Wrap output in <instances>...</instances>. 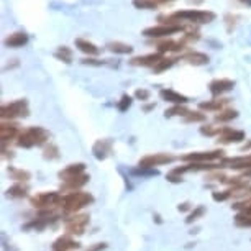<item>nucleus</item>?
<instances>
[{"instance_id":"2f4dec72","label":"nucleus","mask_w":251,"mask_h":251,"mask_svg":"<svg viewBox=\"0 0 251 251\" xmlns=\"http://www.w3.org/2000/svg\"><path fill=\"white\" fill-rule=\"evenodd\" d=\"M225 126H214V125H203L201 126V133L205 136H220L224 133Z\"/></svg>"},{"instance_id":"a19ab883","label":"nucleus","mask_w":251,"mask_h":251,"mask_svg":"<svg viewBox=\"0 0 251 251\" xmlns=\"http://www.w3.org/2000/svg\"><path fill=\"white\" fill-rule=\"evenodd\" d=\"M150 96L151 94H150V91H146V89H136V92H135V97L141 102L150 100Z\"/></svg>"},{"instance_id":"c9c22d12","label":"nucleus","mask_w":251,"mask_h":251,"mask_svg":"<svg viewBox=\"0 0 251 251\" xmlns=\"http://www.w3.org/2000/svg\"><path fill=\"white\" fill-rule=\"evenodd\" d=\"M133 5L141 10H153L158 7V2L156 0H133Z\"/></svg>"},{"instance_id":"f257e3e1","label":"nucleus","mask_w":251,"mask_h":251,"mask_svg":"<svg viewBox=\"0 0 251 251\" xmlns=\"http://www.w3.org/2000/svg\"><path fill=\"white\" fill-rule=\"evenodd\" d=\"M50 133L48 130L41 128V126H30V128L23 130L20 136L17 138V145L20 148H35V146H43L48 143Z\"/></svg>"},{"instance_id":"dca6fc26","label":"nucleus","mask_w":251,"mask_h":251,"mask_svg":"<svg viewBox=\"0 0 251 251\" xmlns=\"http://www.w3.org/2000/svg\"><path fill=\"white\" fill-rule=\"evenodd\" d=\"M245 131L241 130H231V128H226L224 130V133L219 136V143L222 145H231V143H241L245 141Z\"/></svg>"},{"instance_id":"4c0bfd02","label":"nucleus","mask_w":251,"mask_h":251,"mask_svg":"<svg viewBox=\"0 0 251 251\" xmlns=\"http://www.w3.org/2000/svg\"><path fill=\"white\" fill-rule=\"evenodd\" d=\"M235 225L236 226H246V228H248V226H251V215H245V214H238L235 217Z\"/></svg>"},{"instance_id":"a211bd4d","label":"nucleus","mask_w":251,"mask_h":251,"mask_svg":"<svg viewBox=\"0 0 251 251\" xmlns=\"http://www.w3.org/2000/svg\"><path fill=\"white\" fill-rule=\"evenodd\" d=\"M89 177L87 174H82V176H79V177H75V179H71V181L68 182H63V186H61V192H79V189L80 187H84L86 184L89 182Z\"/></svg>"},{"instance_id":"7ed1b4c3","label":"nucleus","mask_w":251,"mask_h":251,"mask_svg":"<svg viewBox=\"0 0 251 251\" xmlns=\"http://www.w3.org/2000/svg\"><path fill=\"white\" fill-rule=\"evenodd\" d=\"M61 201H63V196L59 192H40L30 197V203L38 210L61 207Z\"/></svg>"},{"instance_id":"5701e85b","label":"nucleus","mask_w":251,"mask_h":251,"mask_svg":"<svg viewBox=\"0 0 251 251\" xmlns=\"http://www.w3.org/2000/svg\"><path fill=\"white\" fill-rule=\"evenodd\" d=\"M26 43H28V35L25 31L12 33L5 40V46H8V48H22V46H25Z\"/></svg>"},{"instance_id":"58836bf2","label":"nucleus","mask_w":251,"mask_h":251,"mask_svg":"<svg viewBox=\"0 0 251 251\" xmlns=\"http://www.w3.org/2000/svg\"><path fill=\"white\" fill-rule=\"evenodd\" d=\"M130 105H131V97L130 96H122V99H120V102L117 103V107H118V110L120 112H126L130 108Z\"/></svg>"},{"instance_id":"a878e982","label":"nucleus","mask_w":251,"mask_h":251,"mask_svg":"<svg viewBox=\"0 0 251 251\" xmlns=\"http://www.w3.org/2000/svg\"><path fill=\"white\" fill-rule=\"evenodd\" d=\"M107 50L115 54H130L131 51H133V48H131L130 45L122 43V41H112V43L107 45Z\"/></svg>"},{"instance_id":"4be33fe9","label":"nucleus","mask_w":251,"mask_h":251,"mask_svg":"<svg viewBox=\"0 0 251 251\" xmlns=\"http://www.w3.org/2000/svg\"><path fill=\"white\" fill-rule=\"evenodd\" d=\"M228 102H230V99H215V100L201 102L199 103V108L205 112H220V110H224Z\"/></svg>"},{"instance_id":"49530a36","label":"nucleus","mask_w":251,"mask_h":251,"mask_svg":"<svg viewBox=\"0 0 251 251\" xmlns=\"http://www.w3.org/2000/svg\"><path fill=\"white\" fill-rule=\"evenodd\" d=\"M156 105H154V103H150V105H146L145 108H143V110L145 112H150V110H153V108H154Z\"/></svg>"},{"instance_id":"c03bdc74","label":"nucleus","mask_w":251,"mask_h":251,"mask_svg":"<svg viewBox=\"0 0 251 251\" xmlns=\"http://www.w3.org/2000/svg\"><path fill=\"white\" fill-rule=\"evenodd\" d=\"M187 210H192V205L189 202H182L179 203V212H187Z\"/></svg>"},{"instance_id":"2eb2a0df","label":"nucleus","mask_w":251,"mask_h":251,"mask_svg":"<svg viewBox=\"0 0 251 251\" xmlns=\"http://www.w3.org/2000/svg\"><path fill=\"white\" fill-rule=\"evenodd\" d=\"M164 56L161 53H151V54H145V56H136V58H131L128 63L130 66H143V68H154L156 64L163 59Z\"/></svg>"},{"instance_id":"412c9836","label":"nucleus","mask_w":251,"mask_h":251,"mask_svg":"<svg viewBox=\"0 0 251 251\" xmlns=\"http://www.w3.org/2000/svg\"><path fill=\"white\" fill-rule=\"evenodd\" d=\"M182 59L192 66H205L210 61V58L205 53H199V51H189V53L182 56Z\"/></svg>"},{"instance_id":"423d86ee","label":"nucleus","mask_w":251,"mask_h":251,"mask_svg":"<svg viewBox=\"0 0 251 251\" xmlns=\"http://www.w3.org/2000/svg\"><path fill=\"white\" fill-rule=\"evenodd\" d=\"M176 161V156L168 154V153H154V154H148L143 156L138 161V168L141 169H154L158 166H164V164H171Z\"/></svg>"},{"instance_id":"1a4fd4ad","label":"nucleus","mask_w":251,"mask_h":251,"mask_svg":"<svg viewBox=\"0 0 251 251\" xmlns=\"http://www.w3.org/2000/svg\"><path fill=\"white\" fill-rule=\"evenodd\" d=\"M220 166L222 168L235 169V171H248V169H251V154L236 156V158H224Z\"/></svg>"},{"instance_id":"f03ea898","label":"nucleus","mask_w":251,"mask_h":251,"mask_svg":"<svg viewBox=\"0 0 251 251\" xmlns=\"http://www.w3.org/2000/svg\"><path fill=\"white\" fill-rule=\"evenodd\" d=\"M94 202V196L89 192H71L63 196L61 201V208H63L64 214H77L80 208L91 205Z\"/></svg>"},{"instance_id":"a18cd8bd","label":"nucleus","mask_w":251,"mask_h":251,"mask_svg":"<svg viewBox=\"0 0 251 251\" xmlns=\"http://www.w3.org/2000/svg\"><path fill=\"white\" fill-rule=\"evenodd\" d=\"M251 150V141H248L246 145H243V148H241V151H250Z\"/></svg>"},{"instance_id":"ddd939ff","label":"nucleus","mask_w":251,"mask_h":251,"mask_svg":"<svg viewBox=\"0 0 251 251\" xmlns=\"http://www.w3.org/2000/svg\"><path fill=\"white\" fill-rule=\"evenodd\" d=\"M235 87V82L230 79H217V80H212L210 86H208V91L214 97H219V96H224V94L233 91Z\"/></svg>"},{"instance_id":"9b49d317","label":"nucleus","mask_w":251,"mask_h":251,"mask_svg":"<svg viewBox=\"0 0 251 251\" xmlns=\"http://www.w3.org/2000/svg\"><path fill=\"white\" fill-rule=\"evenodd\" d=\"M82 174H86V164L84 163H74V164H69L66 166L64 169H61L59 171V179L63 182H68L71 179H75L79 176H82Z\"/></svg>"},{"instance_id":"79ce46f5","label":"nucleus","mask_w":251,"mask_h":251,"mask_svg":"<svg viewBox=\"0 0 251 251\" xmlns=\"http://www.w3.org/2000/svg\"><path fill=\"white\" fill-rule=\"evenodd\" d=\"M107 248V243H96L94 246H91V248H87L86 251H102Z\"/></svg>"},{"instance_id":"72a5a7b5","label":"nucleus","mask_w":251,"mask_h":251,"mask_svg":"<svg viewBox=\"0 0 251 251\" xmlns=\"http://www.w3.org/2000/svg\"><path fill=\"white\" fill-rule=\"evenodd\" d=\"M43 156H45V159H50V161L58 159L59 158V148L56 145H53V143L46 145V148L43 151Z\"/></svg>"},{"instance_id":"6ab92c4d","label":"nucleus","mask_w":251,"mask_h":251,"mask_svg":"<svg viewBox=\"0 0 251 251\" xmlns=\"http://www.w3.org/2000/svg\"><path fill=\"white\" fill-rule=\"evenodd\" d=\"M79 243L75 241L73 236L66 235V236H61L53 243V251H71V250H77L79 248Z\"/></svg>"},{"instance_id":"c85d7f7f","label":"nucleus","mask_w":251,"mask_h":251,"mask_svg":"<svg viewBox=\"0 0 251 251\" xmlns=\"http://www.w3.org/2000/svg\"><path fill=\"white\" fill-rule=\"evenodd\" d=\"M54 56L58 58L59 61H63V63L66 64H71L73 63V51H71L68 46H61V48H58V51L54 53Z\"/></svg>"},{"instance_id":"b1692460","label":"nucleus","mask_w":251,"mask_h":251,"mask_svg":"<svg viewBox=\"0 0 251 251\" xmlns=\"http://www.w3.org/2000/svg\"><path fill=\"white\" fill-rule=\"evenodd\" d=\"M8 174H10V177L17 182H28L31 179L30 171L22 169V168H15V166H8Z\"/></svg>"},{"instance_id":"4468645a","label":"nucleus","mask_w":251,"mask_h":251,"mask_svg":"<svg viewBox=\"0 0 251 251\" xmlns=\"http://www.w3.org/2000/svg\"><path fill=\"white\" fill-rule=\"evenodd\" d=\"M20 133L22 131L18 128V125L13 122H2V125H0V140H2V145L8 143L13 138H18Z\"/></svg>"},{"instance_id":"20e7f679","label":"nucleus","mask_w":251,"mask_h":251,"mask_svg":"<svg viewBox=\"0 0 251 251\" xmlns=\"http://www.w3.org/2000/svg\"><path fill=\"white\" fill-rule=\"evenodd\" d=\"M28 113H30V108H28V102L25 99L5 103V105H2V108H0L2 120H13V118L28 117Z\"/></svg>"},{"instance_id":"0eeeda50","label":"nucleus","mask_w":251,"mask_h":251,"mask_svg":"<svg viewBox=\"0 0 251 251\" xmlns=\"http://www.w3.org/2000/svg\"><path fill=\"white\" fill-rule=\"evenodd\" d=\"M66 231L69 236L73 235H82L86 231V226L89 225V215L87 214H75L64 219Z\"/></svg>"},{"instance_id":"9d476101","label":"nucleus","mask_w":251,"mask_h":251,"mask_svg":"<svg viewBox=\"0 0 251 251\" xmlns=\"http://www.w3.org/2000/svg\"><path fill=\"white\" fill-rule=\"evenodd\" d=\"M184 28L179 25V26H171V25H159V26H151V28H146L143 31V35L146 38H166L169 35H174V33H179L182 31Z\"/></svg>"},{"instance_id":"f704fd0d","label":"nucleus","mask_w":251,"mask_h":251,"mask_svg":"<svg viewBox=\"0 0 251 251\" xmlns=\"http://www.w3.org/2000/svg\"><path fill=\"white\" fill-rule=\"evenodd\" d=\"M174 63H176V59H173V58H163L158 64L154 66L153 71H154V73H163V71L173 68Z\"/></svg>"},{"instance_id":"f8f14e48","label":"nucleus","mask_w":251,"mask_h":251,"mask_svg":"<svg viewBox=\"0 0 251 251\" xmlns=\"http://www.w3.org/2000/svg\"><path fill=\"white\" fill-rule=\"evenodd\" d=\"M113 150V141L110 138H103V140H97L92 146V154L96 156L99 161L107 159L108 156L112 154Z\"/></svg>"},{"instance_id":"393cba45","label":"nucleus","mask_w":251,"mask_h":251,"mask_svg":"<svg viewBox=\"0 0 251 251\" xmlns=\"http://www.w3.org/2000/svg\"><path fill=\"white\" fill-rule=\"evenodd\" d=\"M75 46L79 48V51H82V53H86L89 56H97L100 53V50H99L96 45L87 40H84V38H77V40H75Z\"/></svg>"},{"instance_id":"473e14b6","label":"nucleus","mask_w":251,"mask_h":251,"mask_svg":"<svg viewBox=\"0 0 251 251\" xmlns=\"http://www.w3.org/2000/svg\"><path fill=\"white\" fill-rule=\"evenodd\" d=\"M205 120H207L205 113H202L201 110H197V112L191 110L186 117H184V122L186 123H201V122H205Z\"/></svg>"},{"instance_id":"ea45409f","label":"nucleus","mask_w":251,"mask_h":251,"mask_svg":"<svg viewBox=\"0 0 251 251\" xmlns=\"http://www.w3.org/2000/svg\"><path fill=\"white\" fill-rule=\"evenodd\" d=\"M212 197H214V201H217V202H225L231 197V189H226L224 192H214Z\"/></svg>"},{"instance_id":"cd10ccee","label":"nucleus","mask_w":251,"mask_h":251,"mask_svg":"<svg viewBox=\"0 0 251 251\" xmlns=\"http://www.w3.org/2000/svg\"><path fill=\"white\" fill-rule=\"evenodd\" d=\"M26 192H28V187L23 186V182H17L15 186H12L7 191V196L12 199H23L26 196Z\"/></svg>"},{"instance_id":"37998d69","label":"nucleus","mask_w":251,"mask_h":251,"mask_svg":"<svg viewBox=\"0 0 251 251\" xmlns=\"http://www.w3.org/2000/svg\"><path fill=\"white\" fill-rule=\"evenodd\" d=\"M82 63L84 64H91V66H103V64H107L105 61H97V59H84Z\"/></svg>"},{"instance_id":"de8ad7c7","label":"nucleus","mask_w":251,"mask_h":251,"mask_svg":"<svg viewBox=\"0 0 251 251\" xmlns=\"http://www.w3.org/2000/svg\"><path fill=\"white\" fill-rule=\"evenodd\" d=\"M241 3H245V5H248V7H251V0H240Z\"/></svg>"},{"instance_id":"09e8293b","label":"nucleus","mask_w":251,"mask_h":251,"mask_svg":"<svg viewBox=\"0 0 251 251\" xmlns=\"http://www.w3.org/2000/svg\"><path fill=\"white\" fill-rule=\"evenodd\" d=\"M158 3H166V2H173V0H156Z\"/></svg>"},{"instance_id":"f3484780","label":"nucleus","mask_w":251,"mask_h":251,"mask_svg":"<svg viewBox=\"0 0 251 251\" xmlns=\"http://www.w3.org/2000/svg\"><path fill=\"white\" fill-rule=\"evenodd\" d=\"M159 97L166 102L174 103V105H186V103L189 102V99L186 96L173 91V89H163V91L159 92Z\"/></svg>"},{"instance_id":"e433bc0d","label":"nucleus","mask_w":251,"mask_h":251,"mask_svg":"<svg viewBox=\"0 0 251 251\" xmlns=\"http://www.w3.org/2000/svg\"><path fill=\"white\" fill-rule=\"evenodd\" d=\"M236 210H238V214H245V215H251V201L246 199L245 202H238L233 205Z\"/></svg>"},{"instance_id":"aec40b11","label":"nucleus","mask_w":251,"mask_h":251,"mask_svg":"<svg viewBox=\"0 0 251 251\" xmlns=\"http://www.w3.org/2000/svg\"><path fill=\"white\" fill-rule=\"evenodd\" d=\"M158 53H179L184 50V41H174V40H163L158 43Z\"/></svg>"},{"instance_id":"39448f33","label":"nucleus","mask_w":251,"mask_h":251,"mask_svg":"<svg viewBox=\"0 0 251 251\" xmlns=\"http://www.w3.org/2000/svg\"><path fill=\"white\" fill-rule=\"evenodd\" d=\"M177 22L186 20L191 23H210L215 20V13L208 12V10H196V8H191V10H181L176 12L173 15Z\"/></svg>"},{"instance_id":"7c9ffc66","label":"nucleus","mask_w":251,"mask_h":251,"mask_svg":"<svg viewBox=\"0 0 251 251\" xmlns=\"http://www.w3.org/2000/svg\"><path fill=\"white\" fill-rule=\"evenodd\" d=\"M205 212H207V208L203 207V205L194 207L192 210H191V214L187 215V219H186V224H194V222H197L199 219H202V217L205 215Z\"/></svg>"},{"instance_id":"6e6552de","label":"nucleus","mask_w":251,"mask_h":251,"mask_svg":"<svg viewBox=\"0 0 251 251\" xmlns=\"http://www.w3.org/2000/svg\"><path fill=\"white\" fill-rule=\"evenodd\" d=\"M184 163H214L217 159H224V151L214 150V151H199V153H187L181 156Z\"/></svg>"},{"instance_id":"c756f323","label":"nucleus","mask_w":251,"mask_h":251,"mask_svg":"<svg viewBox=\"0 0 251 251\" xmlns=\"http://www.w3.org/2000/svg\"><path fill=\"white\" fill-rule=\"evenodd\" d=\"M189 112H191V110L186 108L184 105H173L171 108H168V110L164 112V115L168 118H171V117H182L184 118Z\"/></svg>"},{"instance_id":"bb28decb","label":"nucleus","mask_w":251,"mask_h":251,"mask_svg":"<svg viewBox=\"0 0 251 251\" xmlns=\"http://www.w3.org/2000/svg\"><path fill=\"white\" fill-rule=\"evenodd\" d=\"M236 117H238V112L233 110V108H224V110H220V112L215 115V122H219V123H226V122L235 120Z\"/></svg>"}]
</instances>
